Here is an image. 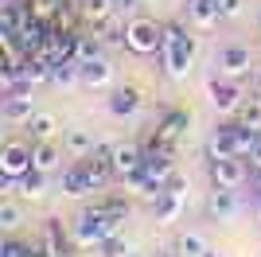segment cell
Masks as SVG:
<instances>
[{
    "label": "cell",
    "mask_w": 261,
    "mask_h": 257,
    "mask_svg": "<svg viewBox=\"0 0 261 257\" xmlns=\"http://www.w3.org/2000/svg\"><path fill=\"white\" fill-rule=\"evenodd\" d=\"M4 191H20L23 199H32V203H39V199H43L47 195V171H39V168H32V171H23L20 179H8V175H4Z\"/></svg>",
    "instance_id": "9c48e42d"
},
{
    "label": "cell",
    "mask_w": 261,
    "mask_h": 257,
    "mask_svg": "<svg viewBox=\"0 0 261 257\" xmlns=\"http://www.w3.org/2000/svg\"><path fill=\"white\" fill-rule=\"evenodd\" d=\"M121 222H125V214H113V211H106L101 203L86 207V211L78 214V222H74V246H82V249H94V246H101L106 238L121 234Z\"/></svg>",
    "instance_id": "7a4b0ae2"
},
{
    "label": "cell",
    "mask_w": 261,
    "mask_h": 257,
    "mask_svg": "<svg viewBox=\"0 0 261 257\" xmlns=\"http://www.w3.org/2000/svg\"><path fill=\"white\" fill-rule=\"evenodd\" d=\"M0 257H23V242H16V238H4V246H0Z\"/></svg>",
    "instance_id": "d590c367"
},
{
    "label": "cell",
    "mask_w": 261,
    "mask_h": 257,
    "mask_svg": "<svg viewBox=\"0 0 261 257\" xmlns=\"http://www.w3.org/2000/svg\"><path fill=\"white\" fill-rule=\"evenodd\" d=\"M113 175H121V179H129L133 171L144 168V152L137 148V144H113Z\"/></svg>",
    "instance_id": "8fae6325"
},
{
    "label": "cell",
    "mask_w": 261,
    "mask_h": 257,
    "mask_svg": "<svg viewBox=\"0 0 261 257\" xmlns=\"http://www.w3.org/2000/svg\"><path fill=\"white\" fill-rule=\"evenodd\" d=\"M23 257H47V249L43 246H39V249H35V246H23Z\"/></svg>",
    "instance_id": "74e56055"
},
{
    "label": "cell",
    "mask_w": 261,
    "mask_h": 257,
    "mask_svg": "<svg viewBox=\"0 0 261 257\" xmlns=\"http://www.w3.org/2000/svg\"><path fill=\"white\" fill-rule=\"evenodd\" d=\"M70 242H74V234H66L59 218H47L43 222V249L47 253H63V249H70Z\"/></svg>",
    "instance_id": "ffe728a7"
},
{
    "label": "cell",
    "mask_w": 261,
    "mask_h": 257,
    "mask_svg": "<svg viewBox=\"0 0 261 257\" xmlns=\"http://www.w3.org/2000/svg\"><path fill=\"white\" fill-rule=\"evenodd\" d=\"M82 16V12L70 4V0H63V8H59V16L51 20V28H63V32H74V20Z\"/></svg>",
    "instance_id": "d6a6232c"
},
{
    "label": "cell",
    "mask_w": 261,
    "mask_h": 257,
    "mask_svg": "<svg viewBox=\"0 0 261 257\" xmlns=\"http://www.w3.org/2000/svg\"><path fill=\"white\" fill-rule=\"evenodd\" d=\"M207 171H211V183H215V187H234V191L250 179V168H246L242 156H211Z\"/></svg>",
    "instance_id": "5b68a950"
},
{
    "label": "cell",
    "mask_w": 261,
    "mask_h": 257,
    "mask_svg": "<svg viewBox=\"0 0 261 257\" xmlns=\"http://www.w3.org/2000/svg\"><path fill=\"white\" fill-rule=\"evenodd\" d=\"M207 156H242L238 152V121L215 128V137L207 140Z\"/></svg>",
    "instance_id": "9a60e30c"
},
{
    "label": "cell",
    "mask_w": 261,
    "mask_h": 257,
    "mask_svg": "<svg viewBox=\"0 0 261 257\" xmlns=\"http://www.w3.org/2000/svg\"><path fill=\"white\" fill-rule=\"evenodd\" d=\"M47 257H74V253H70V249H63V253H47Z\"/></svg>",
    "instance_id": "7bdbcfd3"
},
{
    "label": "cell",
    "mask_w": 261,
    "mask_h": 257,
    "mask_svg": "<svg viewBox=\"0 0 261 257\" xmlns=\"http://www.w3.org/2000/svg\"><path fill=\"white\" fill-rule=\"evenodd\" d=\"M28 20H32L28 0H8V4L0 8V32H20Z\"/></svg>",
    "instance_id": "ac0fdd59"
},
{
    "label": "cell",
    "mask_w": 261,
    "mask_h": 257,
    "mask_svg": "<svg viewBox=\"0 0 261 257\" xmlns=\"http://www.w3.org/2000/svg\"><path fill=\"white\" fill-rule=\"evenodd\" d=\"M141 106H144V97H141L137 86H121V90H113V97H109V109H113L117 117H133Z\"/></svg>",
    "instance_id": "e0dca14e"
},
{
    "label": "cell",
    "mask_w": 261,
    "mask_h": 257,
    "mask_svg": "<svg viewBox=\"0 0 261 257\" xmlns=\"http://www.w3.org/2000/svg\"><path fill=\"white\" fill-rule=\"evenodd\" d=\"M78 74H82V66H78L74 59L55 63V66H51V86H78Z\"/></svg>",
    "instance_id": "484cf974"
},
{
    "label": "cell",
    "mask_w": 261,
    "mask_h": 257,
    "mask_svg": "<svg viewBox=\"0 0 261 257\" xmlns=\"http://www.w3.org/2000/svg\"><path fill=\"white\" fill-rule=\"evenodd\" d=\"M23 171H32V144H23V140H8V144L0 148V175L20 179Z\"/></svg>",
    "instance_id": "8992f818"
},
{
    "label": "cell",
    "mask_w": 261,
    "mask_h": 257,
    "mask_svg": "<svg viewBox=\"0 0 261 257\" xmlns=\"http://www.w3.org/2000/svg\"><path fill=\"white\" fill-rule=\"evenodd\" d=\"M106 211H113V214H129V203H125V199H106Z\"/></svg>",
    "instance_id": "8d00e7d4"
},
{
    "label": "cell",
    "mask_w": 261,
    "mask_h": 257,
    "mask_svg": "<svg viewBox=\"0 0 261 257\" xmlns=\"http://www.w3.org/2000/svg\"><path fill=\"white\" fill-rule=\"evenodd\" d=\"M215 66H218V74H226V78H242V74H250V66H253V51L242 47V43H230V47L218 51Z\"/></svg>",
    "instance_id": "52a82bcc"
},
{
    "label": "cell",
    "mask_w": 261,
    "mask_h": 257,
    "mask_svg": "<svg viewBox=\"0 0 261 257\" xmlns=\"http://www.w3.org/2000/svg\"><path fill=\"white\" fill-rule=\"evenodd\" d=\"M203 257H226V253H222V249H211V246H207V253H203Z\"/></svg>",
    "instance_id": "b9f144b4"
},
{
    "label": "cell",
    "mask_w": 261,
    "mask_h": 257,
    "mask_svg": "<svg viewBox=\"0 0 261 257\" xmlns=\"http://www.w3.org/2000/svg\"><path fill=\"white\" fill-rule=\"evenodd\" d=\"M20 222H23V211L12 203V199H4V203H0V230L12 234V230H20Z\"/></svg>",
    "instance_id": "f1b7e54d"
},
{
    "label": "cell",
    "mask_w": 261,
    "mask_h": 257,
    "mask_svg": "<svg viewBox=\"0 0 261 257\" xmlns=\"http://www.w3.org/2000/svg\"><path fill=\"white\" fill-rule=\"evenodd\" d=\"M175 249H179V257H203L207 253V238L195 234V230H187V234L175 242Z\"/></svg>",
    "instance_id": "83f0119b"
},
{
    "label": "cell",
    "mask_w": 261,
    "mask_h": 257,
    "mask_svg": "<svg viewBox=\"0 0 261 257\" xmlns=\"http://www.w3.org/2000/svg\"><path fill=\"white\" fill-rule=\"evenodd\" d=\"M195 63V35H187V28L179 20L164 23V39H160V66L172 82H184L191 74Z\"/></svg>",
    "instance_id": "6da1fadb"
},
{
    "label": "cell",
    "mask_w": 261,
    "mask_h": 257,
    "mask_svg": "<svg viewBox=\"0 0 261 257\" xmlns=\"http://www.w3.org/2000/svg\"><path fill=\"white\" fill-rule=\"evenodd\" d=\"M250 97H253V101H261V74H257V82H253V94Z\"/></svg>",
    "instance_id": "60d3db41"
},
{
    "label": "cell",
    "mask_w": 261,
    "mask_h": 257,
    "mask_svg": "<svg viewBox=\"0 0 261 257\" xmlns=\"http://www.w3.org/2000/svg\"><path fill=\"white\" fill-rule=\"evenodd\" d=\"M28 8H32L35 20H47V23H51L55 16H59V8H63V0H28Z\"/></svg>",
    "instance_id": "4dcf8cb0"
},
{
    "label": "cell",
    "mask_w": 261,
    "mask_h": 257,
    "mask_svg": "<svg viewBox=\"0 0 261 257\" xmlns=\"http://www.w3.org/2000/svg\"><path fill=\"white\" fill-rule=\"evenodd\" d=\"M28 128H32L35 140H55V133H59V117H55V113H35V117L28 121Z\"/></svg>",
    "instance_id": "d4e9b609"
},
{
    "label": "cell",
    "mask_w": 261,
    "mask_h": 257,
    "mask_svg": "<svg viewBox=\"0 0 261 257\" xmlns=\"http://www.w3.org/2000/svg\"><path fill=\"white\" fill-rule=\"evenodd\" d=\"M187 23H191V28H199V32L218 28V23H222L218 4H215V0H187Z\"/></svg>",
    "instance_id": "4fadbf2b"
},
{
    "label": "cell",
    "mask_w": 261,
    "mask_h": 257,
    "mask_svg": "<svg viewBox=\"0 0 261 257\" xmlns=\"http://www.w3.org/2000/svg\"><path fill=\"white\" fill-rule=\"evenodd\" d=\"M78 12H82V20L101 23L106 16H113V12H117V4H113V0H78Z\"/></svg>",
    "instance_id": "cb8c5ba5"
},
{
    "label": "cell",
    "mask_w": 261,
    "mask_h": 257,
    "mask_svg": "<svg viewBox=\"0 0 261 257\" xmlns=\"http://www.w3.org/2000/svg\"><path fill=\"white\" fill-rule=\"evenodd\" d=\"M101 253H106V257H137V253H133V242H129V238H121V234L106 238V242H101Z\"/></svg>",
    "instance_id": "f546056e"
},
{
    "label": "cell",
    "mask_w": 261,
    "mask_h": 257,
    "mask_svg": "<svg viewBox=\"0 0 261 257\" xmlns=\"http://www.w3.org/2000/svg\"><path fill=\"white\" fill-rule=\"evenodd\" d=\"M187 125H191V113H187V109H168L164 121L156 125L152 144H160V148H175V140L187 133Z\"/></svg>",
    "instance_id": "ba28073f"
},
{
    "label": "cell",
    "mask_w": 261,
    "mask_h": 257,
    "mask_svg": "<svg viewBox=\"0 0 261 257\" xmlns=\"http://www.w3.org/2000/svg\"><path fill=\"white\" fill-rule=\"evenodd\" d=\"M101 47H106V43H101V35L94 32V35H78V63H94V59H101Z\"/></svg>",
    "instance_id": "4316f807"
},
{
    "label": "cell",
    "mask_w": 261,
    "mask_h": 257,
    "mask_svg": "<svg viewBox=\"0 0 261 257\" xmlns=\"http://www.w3.org/2000/svg\"><path fill=\"white\" fill-rule=\"evenodd\" d=\"M32 168H39V171H59L63 168V148L55 144V140H35L32 144Z\"/></svg>",
    "instance_id": "2e32d148"
},
{
    "label": "cell",
    "mask_w": 261,
    "mask_h": 257,
    "mask_svg": "<svg viewBox=\"0 0 261 257\" xmlns=\"http://www.w3.org/2000/svg\"><path fill=\"white\" fill-rule=\"evenodd\" d=\"M164 191H168V195H175V199H187V179L179 175V171H172V175L164 179Z\"/></svg>",
    "instance_id": "836d02e7"
},
{
    "label": "cell",
    "mask_w": 261,
    "mask_h": 257,
    "mask_svg": "<svg viewBox=\"0 0 261 257\" xmlns=\"http://www.w3.org/2000/svg\"><path fill=\"white\" fill-rule=\"evenodd\" d=\"M82 66V74H78V86H86V90H106L113 82V66L109 59H94V63H78Z\"/></svg>",
    "instance_id": "5bb4252c"
},
{
    "label": "cell",
    "mask_w": 261,
    "mask_h": 257,
    "mask_svg": "<svg viewBox=\"0 0 261 257\" xmlns=\"http://www.w3.org/2000/svg\"><path fill=\"white\" fill-rule=\"evenodd\" d=\"M113 4H117V12H121V8H125V12H129V8H137V0H113Z\"/></svg>",
    "instance_id": "f35d334b"
},
{
    "label": "cell",
    "mask_w": 261,
    "mask_h": 257,
    "mask_svg": "<svg viewBox=\"0 0 261 257\" xmlns=\"http://www.w3.org/2000/svg\"><path fill=\"white\" fill-rule=\"evenodd\" d=\"M152 214H156V222H179V214H184V199H175V195L164 191L160 199H152Z\"/></svg>",
    "instance_id": "44dd1931"
},
{
    "label": "cell",
    "mask_w": 261,
    "mask_h": 257,
    "mask_svg": "<svg viewBox=\"0 0 261 257\" xmlns=\"http://www.w3.org/2000/svg\"><path fill=\"white\" fill-rule=\"evenodd\" d=\"M238 191L234 187H215L211 191V199H207V214L211 218H218V222H226V218H234L238 214Z\"/></svg>",
    "instance_id": "7c38bea8"
},
{
    "label": "cell",
    "mask_w": 261,
    "mask_h": 257,
    "mask_svg": "<svg viewBox=\"0 0 261 257\" xmlns=\"http://www.w3.org/2000/svg\"><path fill=\"white\" fill-rule=\"evenodd\" d=\"M164 39V28L156 20H129V32H125V47L133 55H156Z\"/></svg>",
    "instance_id": "3957f363"
},
{
    "label": "cell",
    "mask_w": 261,
    "mask_h": 257,
    "mask_svg": "<svg viewBox=\"0 0 261 257\" xmlns=\"http://www.w3.org/2000/svg\"><path fill=\"white\" fill-rule=\"evenodd\" d=\"M218 4V16L222 20H234V16H242V8H246V0H215Z\"/></svg>",
    "instance_id": "e575fe53"
},
{
    "label": "cell",
    "mask_w": 261,
    "mask_h": 257,
    "mask_svg": "<svg viewBox=\"0 0 261 257\" xmlns=\"http://www.w3.org/2000/svg\"><path fill=\"white\" fill-rule=\"evenodd\" d=\"M35 117V106H32V90H12L4 97V121L12 125H28Z\"/></svg>",
    "instance_id": "30bf717a"
},
{
    "label": "cell",
    "mask_w": 261,
    "mask_h": 257,
    "mask_svg": "<svg viewBox=\"0 0 261 257\" xmlns=\"http://www.w3.org/2000/svg\"><path fill=\"white\" fill-rule=\"evenodd\" d=\"M207 97H211V106H215L218 113H238V106L246 101V90L238 86V78L215 74L207 82Z\"/></svg>",
    "instance_id": "277c9868"
},
{
    "label": "cell",
    "mask_w": 261,
    "mask_h": 257,
    "mask_svg": "<svg viewBox=\"0 0 261 257\" xmlns=\"http://www.w3.org/2000/svg\"><path fill=\"white\" fill-rule=\"evenodd\" d=\"M94 32L101 35V43H125V32H129V23H125L117 12H113V16H106V20H101Z\"/></svg>",
    "instance_id": "603a6c76"
},
{
    "label": "cell",
    "mask_w": 261,
    "mask_h": 257,
    "mask_svg": "<svg viewBox=\"0 0 261 257\" xmlns=\"http://www.w3.org/2000/svg\"><path fill=\"white\" fill-rule=\"evenodd\" d=\"M94 191V183H90L86 168H82V160L74 164V168H66L63 171V195H74V199H82V195Z\"/></svg>",
    "instance_id": "d6986e66"
},
{
    "label": "cell",
    "mask_w": 261,
    "mask_h": 257,
    "mask_svg": "<svg viewBox=\"0 0 261 257\" xmlns=\"http://www.w3.org/2000/svg\"><path fill=\"white\" fill-rule=\"evenodd\" d=\"M234 117H238L242 125H250V128H261V101H253V97H250V101H242Z\"/></svg>",
    "instance_id": "1f68e13d"
},
{
    "label": "cell",
    "mask_w": 261,
    "mask_h": 257,
    "mask_svg": "<svg viewBox=\"0 0 261 257\" xmlns=\"http://www.w3.org/2000/svg\"><path fill=\"white\" fill-rule=\"evenodd\" d=\"M156 257H179V249H175V246L172 249H156Z\"/></svg>",
    "instance_id": "ab89813d"
},
{
    "label": "cell",
    "mask_w": 261,
    "mask_h": 257,
    "mask_svg": "<svg viewBox=\"0 0 261 257\" xmlns=\"http://www.w3.org/2000/svg\"><path fill=\"white\" fill-rule=\"evenodd\" d=\"M63 148L70 152V156H78V160H82V156H90V152H94V137H90L86 128H66V133H63Z\"/></svg>",
    "instance_id": "7402d4cb"
}]
</instances>
